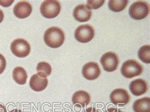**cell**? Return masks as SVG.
I'll list each match as a JSON object with an SVG mask.
<instances>
[{"mask_svg":"<svg viewBox=\"0 0 150 112\" xmlns=\"http://www.w3.org/2000/svg\"><path fill=\"white\" fill-rule=\"evenodd\" d=\"M44 40L48 47L58 48L64 44L65 34L60 28L52 26L46 30L44 35Z\"/></svg>","mask_w":150,"mask_h":112,"instance_id":"1","label":"cell"},{"mask_svg":"<svg viewBox=\"0 0 150 112\" xmlns=\"http://www.w3.org/2000/svg\"><path fill=\"white\" fill-rule=\"evenodd\" d=\"M143 72V65L136 60H127L124 62L121 67V73L126 78H132L139 76Z\"/></svg>","mask_w":150,"mask_h":112,"instance_id":"2","label":"cell"},{"mask_svg":"<svg viewBox=\"0 0 150 112\" xmlns=\"http://www.w3.org/2000/svg\"><path fill=\"white\" fill-rule=\"evenodd\" d=\"M40 11L42 15L46 18H54L60 13L61 5L58 1L46 0L42 2Z\"/></svg>","mask_w":150,"mask_h":112,"instance_id":"3","label":"cell"},{"mask_svg":"<svg viewBox=\"0 0 150 112\" xmlns=\"http://www.w3.org/2000/svg\"><path fill=\"white\" fill-rule=\"evenodd\" d=\"M149 12L148 4L144 1L134 2L130 6L129 13L130 16L134 20H140L146 17Z\"/></svg>","mask_w":150,"mask_h":112,"instance_id":"4","label":"cell"},{"mask_svg":"<svg viewBox=\"0 0 150 112\" xmlns=\"http://www.w3.org/2000/svg\"><path fill=\"white\" fill-rule=\"evenodd\" d=\"M11 51L18 57H25L30 52V46L25 40L18 38L12 42L10 46Z\"/></svg>","mask_w":150,"mask_h":112,"instance_id":"5","label":"cell"},{"mask_svg":"<svg viewBox=\"0 0 150 112\" xmlns=\"http://www.w3.org/2000/svg\"><path fill=\"white\" fill-rule=\"evenodd\" d=\"M75 38L81 43H88L91 40L94 36V30L90 25H82L75 31Z\"/></svg>","mask_w":150,"mask_h":112,"instance_id":"6","label":"cell"},{"mask_svg":"<svg viewBox=\"0 0 150 112\" xmlns=\"http://www.w3.org/2000/svg\"><path fill=\"white\" fill-rule=\"evenodd\" d=\"M100 63L105 71L113 72L117 69L118 58L116 54L112 52H108L102 56Z\"/></svg>","mask_w":150,"mask_h":112,"instance_id":"7","label":"cell"},{"mask_svg":"<svg viewBox=\"0 0 150 112\" xmlns=\"http://www.w3.org/2000/svg\"><path fill=\"white\" fill-rule=\"evenodd\" d=\"M101 70L99 65L94 62L86 64L82 69V74L88 80H94L100 75Z\"/></svg>","mask_w":150,"mask_h":112,"instance_id":"8","label":"cell"},{"mask_svg":"<svg viewBox=\"0 0 150 112\" xmlns=\"http://www.w3.org/2000/svg\"><path fill=\"white\" fill-rule=\"evenodd\" d=\"M110 100L114 105H125L130 101V95L124 89H117L113 90L110 95Z\"/></svg>","mask_w":150,"mask_h":112,"instance_id":"9","label":"cell"},{"mask_svg":"<svg viewBox=\"0 0 150 112\" xmlns=\"http://www.w3.org/2000/svg\"><path fill=\"white\" fill-rule=\"evenodd\" d=\"M32 6L29 2L20 1L13 8V14L18 18H25L29 17L32 13Z\"/></svg>","mask_w":150,"mask_h":112,"instance_id":"10","label":"cell"},{"mask_svg":"<svg viewBox=\"0 0 150 112\" xmlns=\"http://www.w3.org/2000/svg\"><path fill=\"white\" fill-rule=\"evenodd\" d=\"M129 90L134 96H139L144 95L148 90L147 82L142 79L134 80L129 84Z\"/></svg>","mask_w":150,"mask_h":112,"instance_id":"11","label":"cell"},{"mask_svg":"<svg viewBox=\"0 0 150 112\" xmlns=\"http://www.w3.org/2000/svg\"><path fill=\"white\" fill-rule=\"evenodd\" d=\"M92 12L85 5L77 6L74 10L73 16L79 22H86L90 20Z\"/></svg>","mask_w":150,"mask_h":112,"instance_id":"12","label":"cell"},{"mask_svg":"<svg viewBox=\"0 0 150 112\" xmlns=\"http://www.w3.org/2000/svg\"><path fill=\"white\" fill-rule=\"evenodd\" d=\"M48 84V79L41 78L37 74L31 76L29 81V86L30 88L36 92H40L45 90Z\"/></svg>","mask_w":150,"mask_h":112,"instance_id":"13","label":"cell"},{"mask_svg":"<svg viewBox=\"0 0 150 112\" xmlns=\"http://www.w3.org/2000/svg\"><path fill=\"white\" fill-rule=\"evenodd\" d=\"M91 101V97L89 93L84 91H78L72 96V102L74 104H79L82 107L89 105Z\"/></svg>","mask_w":150,"mask_h":112,"instance_id":"14","label":"cell"},{"mask_svg":"<svg viewBox=\"0 0 150 112\" xmlns=\"http://www.w3.org/2000/svg\"><path fill=\"white\" fill-rule=\"evenodd\" d=\"M133 110L134 112H150V98L144 97L137 99L134 103Z\"/></svg>","mask_w":150,"mask_h":112,"instance_id":"15","label":"cell"},{"mask_svg":"<svg viewBox=\"0 0 150 112\" xmlns=\"http://www.w3.org/2000/svg\"><path fill=\"white\" fill-rule=\"evenodd\" d=\"M12 76L13 80L17 84L23 85L27 82V74L24 69L22 67H16L13 71Z\"/></svg>","mask_w":150,"mask_h":112,"instance_id":"16","label":"cell"},{"mask_svg":"<svg viewBox=\"0 0 150 112\" xmlns=\"http://www.w3.org/2000/svg\"><path fill=\"white\" fill-rule=\"evenodd\" d=\"M128 2L127 0H110L108 2V7L114 12H120L125 8Z\"/></svg>","mask_w":150,"mask_h":112,"instance_id":"17","label":"cell"},{"mask_svg":"<svg viewBox=\"0 0 150 112\" xmlns=\"http://www.w3.org/2000/svg\"><path fill=\"white\" fill-rule=\"evenodd\" d=\"M36 70L38 75L42 78H46L51 73V67L46 62H41L38 64Z\"/></svg>","mask_w":150,"mask_h":112,"instance_id":"18","label":"cell"},{"mask_svg":"<svg viewBox=\"0 0 150 112\" xmlns=\"http://www.w3.org/2000/svg\"><path fill=\"white\" fill-rule=\"evenodd\" d=\"M139 59L146 64L150 63V46L149 45L141 47L138 51Z\"/></svg>","mask_w":150,"mask_h":112,"instance_id":"19","label":"cell"},{"mask_svg":"<svg viewBox=\"0 0 150 112\" xmlns=\"http://www.w3.org/2000/svg\"><path fill=\"white\" fill-rule=\"evenodd\" d=\"M104 3V0H99V1H91V0H89V1L87 2L86 6L90 10L91 9L96 10L100 8L101 6L103 5Z\"/></svg>","mask_w":150,"mask_h":112,"instance_id":"20","label":"cell"},{"mask_svg":"<svg viewBox=\"0 0 150 112\" xmlns=\"http://www.w3.org/2000/svg\"><path fill=\"white\" fill-rule=\"evenodd\" d=\"M6 60L5 58L2 54H0V74H2L3 71H5L6 67Z\"/></svg>","mask_w":150,"mask_h":112,"instance_id":"21","label":"cell"},{"mask_svg":"<svg viewBox=\"0 0 150 112\" xmlns=\"http://www.w3.org/2000/svg\"><path fill=\"white\" fill-rule=\"evenodd\" d=\"M84 112H99V111L94 107H89L88 109H87Z\"/></svg>","mask_w":150,"mask_h":112,"instance_id":"22","label":"cell"},{"mask_svg":"<svg viewBox=\"0 0 150 112\" xmlns=\"http://www.w3.org/2000/svg\"><path fill=\"white\" fill-rule=\"evenodd\" d=\"M105 112H120L118 111V110L117 109H115V108H108Z\"/></svg>","mask_w":150,"mask_h":112,"instance_id":"23","label":"cell"},{"mask_svg":"<svg viewBox=\"0 0 150 112\" xmlns=\"http://www.w3.org/2000/svg\"><path fill=\"white\" fill-rule=\"evenodd\" d=\"M0 112H6L5 106L3 104L0 103Z\"/></svg>","mask_w":150,"mask_h":112,"instance_id":"24","label":"cell"},{"mask_svg":"<svg viewBox=\"0 0 150 112\" xmlns=\"http://www.w3.org/2000/svg\"><path fill=\"white\" fill-rule=\"evenodd\" d=\"M4 19V14L1 10H0V24L3 22Z\"/></svg>","mask_w":150,"mask_h":112,"instance_id":"25","label":"cell"},{"mask_svg":"<svg viewBox=\"0 0 150 112\" xmlns=\"http://www.w3.org/2000/svg\"><path fill=\"white\" fill-rule=\"evenodd\" d=\"M12 112H22V111L21 110H17V109H16V110H15L13 111H12Z\"/></svg>","mask_w":150,"mask_h":112,"instance_id":"26","label":"cell"}]
</instances>
